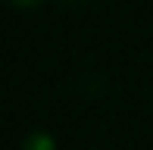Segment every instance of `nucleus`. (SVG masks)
<instances>
[{"label":"nucleus","mask_w":153,"mask_h":150,"mask_svg":"<svg viewBox=\"0 0 153 150\" xmlns=\"http://www.w3.org/2000/svg\"><path fill=\"white\" fill-rule=\"evenodd\" d=\"M22 3H31V0H22Z\"/></svg>","instance_id":"f257e3e1"}]
</instances>
